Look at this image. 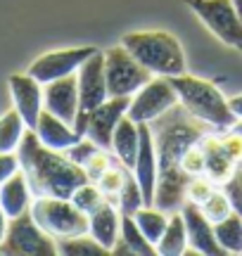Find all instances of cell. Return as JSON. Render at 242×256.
<instances>
[{
  "mask_svg": "<svg viewBox=\"0 0 242 256\" xmlns=\"http://www.w3.org/2000/svg\"><path fill=\"white\" fill-rule=\"evenodd\" d=\"M200 22L226 46H242V17L238 14L233 0H186Z\"/></svg>",
  "mask_w": 242,
  "mask_h": 256,
  "instance_id": "8",
  "label": "cell"
},
{
  "mask_svg": "<svg viewBox=\"0 0 242 256\" xmlns=\"http://www.w3.org/2000/svg\"><path fill=\"white\" fill-rule=\"evenodd\" d=\"M119 238L124 240L130 249H133V254H136V256H154V254H157L154 244H152V242L142 235V230L138 228V223H136V220H133V216H128V214H121Z\"/></svg>",
  "mask_w": 242,
  "mask_h": 256,
  "instance_id": "27",
  "label": "cell"
},
{
  "mask_svg": "<svg viewBox=\"0 0 242 256\" xmlns=\"http://www.w3.org/2000/svg\"><path fill=\"white\" fill-rule=\"evenodd\" d=\"M216 242L221 244L226 254H242V216L240 214H228L224 220L214 223Z\"/></svg>",
  "mask_w": 242,
  "mask_h": 256,
  "instance_id": "23",
  "label": "cell"
},
{
  "mask_svg": "<svg viewBox=\"0 0 242 256\" xmlns=\"http://www.w3.org/2000/svg\"><path fill=\"white\" fill-rule=\"evenodd\" d=\"M43 110L55 114L57 119L74 126L78 119V86L76 74L57 78V81L43 83Z\"/></svg>",
  "mask_w": 242,
  "mask_h": 256,
  "instance_id": "14",
  "label": "cell"
},
{
  "mask_svg": "<svg viewBox=\"0 0 242 256\" xmlns=\"http://www.w3.org/2000/svg\"><path fill=\"white\" fill-rule=\"evenodd\" d=\"M228 107H230V112L235 114V119H242V92L228 100Z\"/></svg>",
  "mask_w": 242,
  "mask_h": 256,
  "instance_id": "38",
  "label": "cell"
},
{
  "mask_svg": "<svg viewBox=\"0 0 242 256\" xmlns=\"http://www.w3.org/2000/svg\"><path fill=\"white\" fill-rule=\"evenodd\" d=\"M238 50H240V52H242V46H240V48H238Z\"/></svg>",
  "mask_w": 242,
  "mask_h": 256,
  "instance_id": "42",
  "label": "cell"
},
{
  "mask_svg": "<svg viewBox=\"0 0 242 256\" xmlns=\"http://www.w3.org/2000/svg\"><path fill=\"white\" fill-rule=\"evenodd\" d=\"M216 188H218V185H214L206 176H195V178H190V180H188L186 200L200 206L202 202H206L209 197H212V192H214Z\"/></svg>",
  "mask_w": 242,
  "mask_h": 256,
  "instance_id": "33",
  "label": "cell"
},
{
  "mask_svg": "<svg viewBox=\"0 0 242 256\" xmlns=\"http://www.w3.org/2000/svg\"><path fill=\"white\" fill-rule=\"evenodd\" d=\"M8 223H10V218L5 216V211L0 209V244H2V240H5V232H8Z\"/></svg>",
  "mask_w": 242,
  "mask_h": 256,
  "instance_id": "39",
  "label": "cell"
},
{
  "mask_svg": "<svg viewBox=\"0 0 242 256\" xmlns=\"http://www.w3.org/2000/svg\"><path fill=\"white\" fill-rule=\"evenodd\" d=\"M0 254L8 256H55L57 240H52L38 226L31 211L10 218L5 240L0 244Z\"/></svg>",
  "mask_w": 242,
  "mask_h": 256,
  "instance_id": "7",
  "label": "cell"
},
{
  "mask_svg": "<svg viewBox=\"0 0 242 256\" xmlns=\"http://www.w3.org/2000/svg\"><path fill=\"white\" fill-rule=\"evenodd\" d=\"M31 216L52 240L74 238L88 232V216L78 211L69 200L60 197H34L31 200Z\"/></svg>",
  "mask_w": 242,
  "mask_h": 256,
  "instance_id": "5",
  "label": "cell"
},
{
  "mask_svg": "<svg viewBox=\"0 0 242 256\" xmlns=\"http://www.w3.org/2000/svg\"><path fill=\"white\" fill-rule=\"evenodd\" d=\"M154 124V150H157V190H154V206L166 214L180 211L186 202V188L190 176L180 168V159L190 145H195L206 133V124L192 119L180 104L159 116Z\"/></svg>",
  "mask_w": 242,
  "mask_h": 256,
  "instance_id": "1",
  "label": "cell"
},
{
  "mask_svg": "<svg viewBox=\"0 0 242 256\" xmlns=\"http://www.w3.org/2000/svg\"><path fill=\"white\" fill-rule=\"evenodd\" d=\"M98 150H102V147H98L93 142V140H90V138H81V140H76L74 145L72 147H66L64 150V154L69 156V159H72V162H74V164H78L81 166V168H84L86 164H88V162H90V156L95 154V152H98Z\"/></svg>",
  "mask_w": 242,
  "mask_h": 256,
  "instance_id": "34",
  "label": "cell"
},
{
  "mask_svg": "<svg viewBox=\"0 0 242 256\" xmlns=\"http://www.w3.org/2000/svg\"><path fill=\"white\" fill-rule=\"evenodd\" d=\"M116 206H119L121 214H128V216H133V214H136L140 206H145L142 190H140V185H138V180H136L133 171H128V174H126V180H124V185H121Z\"/></svg>",
  "mask_w": 242,
  "mask_h": 256,
  "instance_id": "30",
  "label": "cell"
},
{
  "mask_svg": "<svg viewBox=\"0 0 242 256\" xmlns=\"http://www.w3.org/2000/svg\"><path fill=\"white\" fill-rule=\"evenodd\" d=\"M200 209H202V214H204L212 223H218V220H224L228 214H233V206H230V202H228V197L224 194L221 188H216V190L212 192V197L200 204Z\"/></svg>",
  "mask_w": 242,
  "mask_h": 256,
  "instance_id": "31",
  "label": "cell"
},
{
  "mask_svg": "<svg viewBox=\"0 0 242 256\" xmlns=\"http://www.w3.org/2000/svg\"><path fill=\"white\" fill-rule=\"evenodd\" d=\"M157 254L162 256H183L188 249V230H186V220L180 216V211L168 214V223L159 242L154 244Z\"/></svg>",
  "mask_w": 242,
  "mask_h": 256,
  "instance_id": "22",
  "label": "cell"
},
{
  "mask_svg": "<svg viewBox=\"0 0 242 256\" xmlns=\"http://www.w3.org/2000/svg\"><path fill=\"white\" fill-rule=\"evenodd\" d=\"M28 128L17 110H10L0 116V152H17L22 138Z\"/></svg>",
  "mask_w": 242,
  "mask_h": 256,
  "instance_id": "25",
  "label": "cell"
},
{
  "mask_svg": "<svg viewBox=\"0 0 242 256\" xmlns=\"http://www.w3.org/2000/svg\"><path fill=\"white\" fill-rule=\"evenodd\" d=\"M176 104H178V95L174 90L171 81L164 78V76H154L130 98L126 116H130L136 124H152V121L164 116Z\"/></svg>",
  "mask_w": 242,
  "mask_h": 256,
  "instance_id": "9",
  "label": "cell"
},
{
  "mask_svg": "<svg viewBox=\"0 0 242 256\" xmlns=\"http://www.w3.org/2000/svg\"><path fill=\"white\" fill-rule=\"evenodd\" d=\"M19 171L17 152H0V183H5L12 174Z\"/></svg>",
  "mask_w": 242,
  "mask_h": 256,
  "instance_id": "37",
  "label": "cell"
},
{
  "mask_svg": "<svg viewBox=\"0 0 242 256\" xmlns=\"http://www.w3.org/2000/svg\"><path fill=\"white\" fill-rule=\"evenodd\" d=\"M8 86L14 110L19 112L28 130H34L38 124V114L43 112V83H38L28 74H12L8 78Z\"/></svg>",
  "mask_w": 242,
  "mask_h": 256,
  "instance_id": "15",
  "label": "cell"
},
{
  "mask_svg": "<svg viewBox=\"0 0 242 256\" xmlns=\"http://www.w3.org/2000/svg\"><path fill=\"white\" fill-rule=\"evenodd\" d=\"M119 226H121V211L112 202H104L100 209H95L88 216V235L95 242H100L104 249H110V254H112L114 242L119 240Z\"/></svg>",
  "mask_w": 242,
  "mask_h": 256,
  "instance_id": "19",
  "label": "cell"
},
{
  "mask_svg": "<svg viewBox=\"0 0 242 256\" xmlns=\"http://www.w3.org/2000/svg\"><path fill=\"white\" fill-rule=\"evenodd\" d=\"M19 168L26 176L34 197H60L69 200L78 185L88 183V176L64 152L40 145L34 130H26L17 147Z\"/></svg>",
  "mask_w": 242,
  "mask_h": 256,
  "instance_id": "2",
  "label": "cell"
},
{
  "mask_svg": "<svg viewBox=\"0 0 242 256\" xmlns=\"http://www.w3.org/2000/svg\"><path fill=\"white\" fill-rule=\"evenodd\" d=\"M200 142H202V150H204V176L214 185H224L233 176L238 164L224 150L221 140H218V133H204Z\"/></svg>",
  "mask_w": 242,
  "mask_h": 256,
  "instance_id": "18",
  "label": "cell"
},
{
  "mask_svg": "<svg viewBox=\"0 0 242 256\" xmlns=\"http://www.w3.org/2000/svg\"><path fill=\"white\" fill-rule=\"evenodd\" d=\"M130 98H107L102 104H98L95 110L84 114V136L90 138L98 147L110 150L112 147V133L121 116H126L128 112Z\"/></svg>",
  "mask_w": 242,
  "mask_h": 256,
  "instance_id": "12",
  "label": "cell"
},
{
  "mask_svg": "<svg viewBox=\"0 0 242 256\" xmlns=\"http://www.w3.org/2000/svg\"><path fill=\"white\" fill-rule=\"evenodd\" d=\"M174 90L178 95V104L192 116V119L202 121L206 126L224 130L235 124V114L228 107V100L224 92L216 88L212 81H204L200 76H190V74H178L168 78Z\"/></svg>",
  "mask_w": 242,
  "mask_h": 256,
  "instance_id": "3",
  "label": "cell"
},
{
  "mask_svg": "<svg viewBox=\"0 0 242 256\" xmlns=\"http://www.w3.org/2000/svg\"><path fill=\"white\" fill-rule=\"evenodd\" d=\"M133 220L138 223V228L142 230V235H145L152 244H157L159 238H162V232H164V228H166V223H168V214L157 209V206L152 204V206H140V209L133 214Z\"/></svg>",
  "mask_w": 242,
  "mask_h": 256,
  "instance_id": "24",
  "label": "cell"
},
{
  "mask_svg": "<svg viewBox=\"0 0 242 256\" xmlns=\"http://www.w3.org/2000/svg\"><path fill=\"white\" fill-rule=\"evenodd\" d=\"M36 138L40 140V145L57 150V152H64L66 147H72L76 140H81V133H76L74 126L64 124L62 119H57L55 114H50L48 110H43L38 114V124L34 128Z\"/></svg>",
  "mask_w": 242,
  "mask_h": 256,
  "instance_id": "17",
  "label": "cell"
},
{
  "mask_svg": "<svg viewBox=\"0 0 242 256\" xmlns=\"http://www.w3.org/2000/svg\"><path fill=\"white\" fill-rule=\"evenodd\" d=\"M180 216L186 220L188 247L192 249V252H197V254H202V256H226L221 244L216 242L214 223L202 214V209L197 204L186 200L183 206H180Z\"/></svg>",
  "mask_w": 242,
  "mask_h": 256,
  "instance_id": "13",
  "label": "cell"
},
{
  "mask_svg": "<svg viewBox=\"0 0 242 256\" xmlns=\"http://www.w3.org/2000/svg\"><path fill=\"white\" fill-rule=\"evenodd\" d=\"M69 202H72L78 211H84L86 216H90L95 209H100L104 202H107V197L102 194V190H100L98 185L88 180V183H84V185H78V188H76L74 194L69 197Z\"/></svg>",
  "mask_w": 242,
  "mask_h": 256,
  "instance_id": "28",
  "label": "cell"
},
{
  "mask_svg": "<svg viewBox=\"0 0 242 256\" xmlns=\"http://www.w3.org/2000/svg\"><path fill=\"white\" fill-rule=\"evenodd\" d=\"M112 162H114V154L110 152V150H98V152L90 156V162L84 166L88 180H90V183H98V178L112 166Z\"/></svg>",
  "mask_w": 242,
  "mask_h": 256,
  "instance_id": "36",
  "label": "cell"
},
{
  "mask_svg": "<svg viewBox=\"0 0 242 256\" xmlns=\"http://www.w3.org/2000/svg\"><path fill=\"white\" fill-rule=\"evenodd\" d=\"M133 176L138 180L140 190H142V200L145 206H152L154 202V190H157V150H154V138H152V128L150 124H140V147L138 156L133 164Z\"/></svg>",
  "mask_w": 242,
  "mask_h": 256,
  "instance_id": "16",
  "label": "cell"
},
{
  "mask_svg": "<svg viewBox=\"0 0 242 256\" xmlns=\"http://www.w3.org/2000/svg\"><path fill=\"white\" fill-rule=\"evenodd\" d=\"M233 5H235V10H238V14L242 17V0H233Z\"/></svg>",
  "mask_w": 242,
  "mask_h": 256,
  "instance_id": "40",
  "label": "cell"
},
{
  "mask_svg": "<svg viewBox=\"0 0 242 256\" xmlns=\"http://www.w3.org/2000/svg\"><path fill=\"white\" fill-rule=\"evenodd\" d=\"M31 200H34V194H31V188H28L26 176L22 174V168L10 176L5 183H0V209L5 211L8 218H14V216H22L24 211H28Z\"/></svg>",
  "mask_w": 242,
  "mask_h": 256,
  "instance_id": "21",
  "label": "cell"
},
{
  "mask_svg": "<svg viewBox=\"0 0 242 256\" xmlns=\"http://www.w3.org/2000/svg\"><path fill=\"white\" fill-rule=\"evenodd\" d=\"M102 55H104V78H107L110 98H133L152 78V74L121 43L107 48Z\"/></svg>",
  "mask_w": 242,
  "mask_h": 256,
  "instance_id": "6",
  "label": "cell"
},
{
  "mask_svg": "<svg viewBox=\"0 0 242 256\" xmlns=\"http://www.w3.org/2000/svg\"><path fill=\"white\" fill-rule=\"evenodd\" d=\"M233 128H238V130H240V133H242V119H238V121H235V124H233ZM240 168H242V166H240Z\"/></svg>",
  "mask_w": 242,
  "mask_h": 256,
  "instance_id": "41",
  "label": "cell"
},
{
  "mask_svg": "<svg viewBox=\"0 0 242 256\" xmlns=\"http://www.w3.org/2000/svg\"><path fill=\"white\" fill-rule=\"evenodd\" d=\"M76 86H78V116L88 114L98 104H102L110 92H107V78H104V55L102 50H95L88 57L78 72H76Z\"/></svg>",
  "mask_w": 242,
  "mask_h": 256,
  "instance_id": "11",
  "label": "cell"
},
{
  "mask_svg": "<svg viewBox=\"0 0 242 256\" xmlns=\"http://www.w3.org/2000/svg\"><path fill=\"white\" fill-rule=\"evenodd\" d=\"M98 48L84 46V48H66V50H52L40 55L36 62L28 66V76H34L38 83H50L57 78H64L78 72V66L93 55Z\"/></svg>",
  "mask_w": 242,
  "mask_h": 256,
  "instance_id": "10",
  "label": "cell"
},
{
  "mask_svg": "<svg viewBox=\"0 0 242 256\" xmlns=\"http://www.w3.org/2000/svg\"><path fill=\"white\" fill-rule=\"evenodd\" d=\"M57 254H64V256H110V249H104L102 244L95 242L88 232H84V235L57 240Z\"/></svg>",
  "mask_w": 242,
  "mask_h": 256,
  "instance_id": "26",
  "label": "cell"
},
{
  "mask_svg": "<svg viewBox=\"0 0 242 256\" xmlns=\"http://www.w3.org/2000/svg\"><path fill=\"white\" fill-rule=\"evenodd\" d=\"M218 188H221L224 194L228 197V202H230V206H233L235 214L242 216V168L240 166H238L233 171V176H230L224 185H218Z\"/></svg>",
  "mask_w": 242,
  "mask_h": 256,
  "instance_id": "35",
  "label": "cell"
},
{
  "mask_svg": "<svg viewBox=\"0 0 242 256\" xmlns=\"http://www.w3.org/2000/svg\"><path fill=\"white\" fill-rule=\"evenodd\" d=\"M126 174H128V168L114 159L112 166H110V168H107V171L98 178V183H95V185L102 190V194L107 197V202L116 204V200H119V192H121V185H124V180H126Z\"/></svg>",
  "mask_w": 242,
  "mask_h": 256,
  "instance_id": "29",
  "label": "cell"
},
{
  "mask_svg": "<svg viewBox=\"0 0 242 256\" xmlns=\"http://www.w3.org/2000/svg\"><path fill=\"white\" fill-rule=\"evenodd\" d=\"M202 140V138H200ZM197 140L195 145H190L183 152V159H180V168L186 171L190 178L195 176H204V150H202V142Z\"/></svg>",
  "mask_w": 242,
  "mask_h": 256,
  "instance_id": "32",
  "label": "cell"
},
{
  "mask_svg": "<svg viewBox=\"0 0 242 256\" xmlns=\"http://www.w3.org/2000/svg\"><path fill=\"white\" fill-rule=\"evenodd\" d=\"M121 46L128 50L152 76L186 74V52L178 38L168 31H130L121 36Z\"/></svg>",
  "mask_w": 242,
  "mask_h": 256,
  "instance_id": "4",
  "label": "cell"
},
{
  "mask_svg": "<svg viewBox=\"0 0 242 256\" xmlns=\"http://www.w3.org/2000/svg\"><path fill=\"white\" fill-rule=\"evenodd\" d=\"M138 147H140V124H136L130 116H121V121L116 124L112 133L110 152L114 154V159L119 164H124L130 171L133 164H136V156H138Z\"/></svg>",
  "mask_w": 242,
  "mask_h": 256,
  "instance_id": "20",
  "label": "cell"
}]
</instances>
